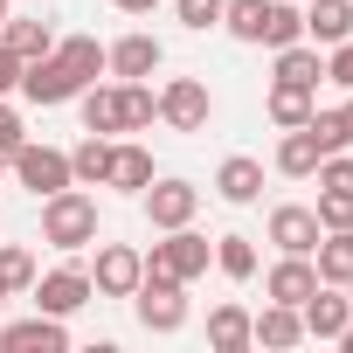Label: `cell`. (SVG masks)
Here are the masks:
<instances>
[{
    "instance_id": "cell-17",
    "label": "cell",
    "mask_w": 353,
    "mask_h": 353,
    "mask_svg": "<svg viewBox=\"0 0 353 353\" xmlns=\"http://www.w3.org/2000/svg\"><path fill=\"white\" fill-rule=\"evenodd\" d=\"M250 339L256 346H270V353H284V346H298L305 339V319H298V305H263V312H250Z\"/></svg>"
},
{
    "instance_id": "cell-12",
    "label": "cell",
    "mask_w": 353,
    "mask_h": 353,
    "mask_svg": "<svg viewBox=\"0 0 353 353\" xmlns=\"http://www.w3.org/2000/svg\"><path fill=\"white\" fill-rule=\"evenodd\" d=\"M319 215L312 208H298V201H277L270 208V243H277V256H312L319 250Z\"/></svg>"
},
{
    "instance_id": "cell-23",
    "label": "cell",
    "mask_w": 353,
    "mask_h": 353,
    "mask_svg": "<svg viewBox=\"0 0 353 353\" xmlns=\"http://www.w3.org/2000/svg\"><path fill=\"white\" fill-rule=\"evenodd\" d=\"M277 77L319 90V83H325V49H319V42H284V49H277Z\"/></svg>"
},
{
    "instance_id": "cell-26",
    "label": "cell",
    "mask_w": 353,
    "mask_h": 353,
    "mask_svg": "<svg viewBox=\"0 0 353 353\" xmlns=\"http://www.w3.org/2000/svg\"><path fill=\"white\" fill-rule=\"evenodd\" d=\"M104 166H111V139H104V132H83V145H70L77 188H104Z\"/></svg>"
},
{
    "instance_id": "cell-1",
    "label": "cell",
    "mask_w": 353,
    "mask_h": 353,
    "mask_svg": "<svg viewBox=\"0 0 353 353\" xmlns=\"http://www.w3.org/2000/svg\"><path fill=\"white\" fill-rule=\"evenodd\" d=\"M42 243L49 250H90L97 243V194L83 188H63L42 201Z\"/></svg>"
},
{
    "instance_id": "cell-18",
    "label": "cell",
    "mask_w": 353,
    "mask_h": 353,
    "mask_svg": "<svg viewBox=\"0 0 353 353\" xmlns=\"http://www.w3.org/2000/svg\"><path fill=\"white\" fill-rule=\"evenodd\" d=\"M312 111H319V90H305V83H284V77H270V90H263V118H270V125H284V132H291V125H305Z\"/></svg>"
},
{
    "instance_id": "cell-32",
    "label": "cell",
    "mask_w": 353,
    "mask_h": 353,
    "mask_svg": "<svg viewBox=\"0 0 353 353\" xmlns=\"http://www.w3.org/2000/svg\"><path fill=\"white\" fill-rule=\"evenodd\" d=\"M173 14H181V28L208 35V28H222V0H173Z\"/></svg>"
},
{
    "instance_id": "cell-19",
    "label": "cell",
    "mask_w": 353,
    "mask_h": 353,
    "mask_svg": "<svg viewBox=\"0 0 353 353\" xmlns=\"http://www.w3.org/2000/svg\"><path fill=\"white\" fill-rule=\"evenodd\" d=\"M77 104H83V132H125V90H118V77L111 83H90V90H77Z\"/></svg>"
},
{
    "instance_id": "cell-36",
    "label": "cell",
    "mask_w": 353,
    "mask_h": 353,
    "mask_svg": "<svg viewBox=\"0 0 353 353\" xmlns=\"http://www.w3.org/2000/svg\"><path fill=\"white\" fill-rule=\"evenodd\" d=\"M14 90H21V56L0 42V97H14Z\"/></svg>"
},
{
    "instance_id": "cell-9",
    "label": "cell",
    "mask_w": 353,
    "mask_h": 353,
    "mask_svg": "<svg viewBox=\"0 0 353 353\" xmlns=\"http://www.w3.org/2000/svg\"><path fill=\"white\" fill-rule=\"evenodd\" d=\"M35 312H56V319H70V312H83L90 298H97V284H90V270H77V263H63V270H35Z\"/></svg>"
},
{
    "instance_id": "cell-34",
    "label": "cell",
    "mask_w": 353,
    "mask_h": 353,
    "mask_svg": "<svg viewBox=\"0 0 353 353\" xmlns=\"http://www.w3.org/2000/svg\"><path fill=\"white\" fill-rule=\"evenodd\" d=\"M325 83H339V90H353V35L325 49Z\"/></svg>"
},
{
    "instance_id": "cell-6",
    "label": "cell",
    "mask_w": 353,
    "mask_h": 353,
    "mask_svg": "<svg viewBox=\"0 0 353 353\" xmlns=\"http://www.w3.org/2000/svg\"><path fill=\"white\" fill-rule=\"evenodd\" d=\"M132 312H139V325L145 332H181L188 325V284H173V277H139V291H132Z\"/></svg>"
},
{
    "instance_id": "cell-4",
    "label": "cell",
    "mask_w": 353,
    "mask_h": 353,
    "mask_svg": "<svg viewBox=\"0 0 353 353\" xmlns=\"http://www.w3.org/2000/svg\"><path fill=\"white\" fill-rule=\"evenodd\" d=\"M77 90H90V77H83L77 63H63L56 49L35 56V63H21V97H28V104L56 111V104H77Z\"/></svg>"
},
{
    "instance_id": "cell-20",
    "label": "cell",
    "mask_w": 353,
    "mask_h": 353,
    "mask_svg": "<svg viewBox=\"0 0 353 353\" xmlns=\"http://www.w3.org/2000/svg\"><path fill=\"white\" fill-rule=\"evenodd\" d=\"M353 35V0H305V42L332 49Z\"/></svg>"
},
{
    "instance_id": "cell-25",
    "label": "cell",
    "mask_w": 353,
    "mask_h": 353,
    "mask_svg": "<svg viewBox=\"0 0 353 353\" xmlns=\"http://www.w3.org/2000/svg\"><path fill=\"white\" fill-rule=\"evenodd\" d=\"M208 346H215V353L256 346V339H250V312H243V305H215V312H208Z\"/></svg>"
},
{
    "instance_id": "cell-30",
    "label": "cell",
    "mask_w": 353,
    "mask_h": 353,
    "mask_svg": "<svg viewBox=\"0 0 353 353\" xmlns=\"http://www.w3.org/2000/svg\"><path fill=\"white\" fill-rule=\"evenodd\" d=\"M0 291H8V298L35 291V256H28L21 243H0Z\"/></svg>"
},
{
    "instance_id": "cell-41",
    "label": "cell",
    "mask_w": 353,
    "mask_h": 353,
    "mask_svg": "<svg viewBox=\"0 0 353 353\" xmlns=\"http://www.w3.org/2000/svg\"><path fill=\"white\" fill-rule=\"evenodd\" d=\"M0 21H8V0H0Z\"/></svg>"
},
{
    "instance_id": "cell-11",
    "label": "cell",
    "mask_w": 353,
    "mask_h": 353,
    "mask_svg": "<svg viewBox=\"0 0 353 353\" xmlns=\"http://www.w3.org/2000/svg\"><path fill=\"white\" fill-rule=\"evenodd\" d=\"M0 353H70V325L56 312L14 319V325H0Z\"/></svg>"
},
{
    "instance_id": "cell-37",
    "label": "cell",
    "mask_w": 353,
    "mask_h": 353,
    "mask_svg": "<svg viewBox=\"0 0 353 353\" xmlns=\"http://www.w3.org/2000/svg\"><path fill=\"white\" fill-rule=\"evenodd\" d=\"M111 8H118V14H152L159 0H111Z\"/></svg>"
},
{
    "instance_id": "cell-42",
    "label": "cell",
    "mask_w": 353,
    "mask_h": 353,
    "mask_svg": "<svg viewBox=\"0 0 353 353\" xmlns=\"http://www.w3.org/2000/svg\"><path fill=\"white\" fill-rule=\"evenodd\" d=\"M346 298H353V277H346Z\"/></svg>"
},
{
    "instance_id": "cell-5",
    "label": "cell",
    "mask_w": 353,
    "mask_h": 353,
    "mask_svg": "<svg viewBox=\"0 0 353 353\" xmlns=\"http://www.w3.org/2000/svg\"><path fill=\"white\" fill-rule=\"evenodd\" d=\"M215 118V90L201 77H166L159 83V125L166 132H208Z\"/></svg>"
},
{
    "instance_id": "cell-13",
    "label": "cell",
    "mask_w": 353,
    "mask_h": 353,
    "mask_svg": "<svg viewBox=\"0 0 353 353\" xmlns=\"http://www.w3.org/2000/svg\"><path fill=\"white\" fill-rule=\"evenodd\" d=\"M298 319H305V339H339V332H346V319H353L346 284H319V291L298 305Z\"/></svg>"
},
{
    "instance_id": "cell-14",
    "label": "cell",
    "mask_w": 353,
    "mask_h": 353,
    "mask_svg": "<svg viewBox=\"0 0 353 353\" xmlns=\"http://www.w3.org/2000/svg\"><path fill=\"white\" fill-rule=\"evenodd\" d=\"M215 194H222L229 208H250V201H263V159H250V152H229V159L215 166Z\"/></svg>"
},
{
    "instance_id": "cell-43",
    "label": "cell",
    "mask_w": 353,
    "mask_h": 353,
    "mask_svg": "<svg viewBox=\"0 0 353 353\" xmlns=\"http://www.w3.org/2000/svg\"><path fill=\"white\" fill-rule=\"evenodd\" d=\"M0 305H8V291H0Z\"/></svg>"
},
{
    "instance_id": "cell-8",
    "label": "cell",
    "mask_w": 353,
    "mask_h": 353,
    "mask_svg": "<svg viewBox=\"0 0 353 353\" xmlns=\"http://www.w3.org/2000/svg\"><path fill=\"white\" fill-rule=\"evenodd\" d=\"M159 63H166V42L145 35V28H132V35H118V42L104 49V77H118V83H145Z\"/></svg>"
},
{
    "instance_id": "cell-40",
    "label": "cell",
    "mask_w": 353,
    "mask_h": 353,
    "mask_svg": "<svg viewBox=\"0 0 353 353\" xmlns=\"http://www.w3.org/2000/svg\"><path fill=\"white\" fill-rule=\"evenodd\" d=\"M0 181H8V159H0Z\"/></svg>"
},
{
    "instance_id": "cell-33",
    "label": "cell",
    "mask_w": 353,
    "mask_h": 353,
    "mask_svg": "<svg viewBox=\"0 0 353 353\" xmlns=\"http://www.w3.org/2000/svg\"><path fill=\"white\" fill-rule=\"evenodd\" d=\"M319 229H353V194H319Z\"/></svg>"
},
{
    "instance_id": "cell-35",
    "label": "cell",
    "mask_w": 353,
    "mask_h": 353,
    "mask_svg": "<svg viewBox=\"0 0 353 353\" xmlns=\"http://www.w3.org/2000/svg\"><path fill=\"white\" fill-rule=\"evenodd\" d=\"M21 139H28V125H21V111H14L8 97H0V159H8V152H14Z\"/></svg>"
},
{
    "instance_id": "cell-28",
    "label": "cell",
    "mask_w": 353,
    "mask_h": 353,
    "mask_svg": "<svg viewBox=\"0 0 353 353\" xmlns=\"http://www.w3.org/2000/svg\"><path fill=\"white\" fill-rule=\"evenodd\" d=\"M215 270L236 277V284H250L256 277V243L250 236H215Z\"/></svg>"
},
{
    "instance_id": "cell-31",
    "label": "cell",
    "mask_w": 353,
    "mask_h": 353,
    "mask_svg": "<svg viewBox=\"0 0 353 353\" xmlns=\"http://www.w3.org/2000/svg\"><path fill=\"white\" fill-rule=\"evenodd\" d=\"M319 194H353V145L319 159Z\"/></svg>"
},
{
    "instance_id": "cell-21",
    "label": "cell",
    "mask_w": 353,
    "mask_h": 353,
    "mask_svg": "<svg viewBox=\"0 0 353 353\" xmlns=\"http://www.w3.org/2000/svg\"><path fill=\"white\" fill-rule=\"evenodd\" d=\"M319 159H325V145H319L305 125H291V132L277 139V159H270V166L284 173V181H312V173H319Z\"/></svg>"
},
{
    "instance_id": "cell-24",
    "label": "cell",
    "mask_w": 353,
    "mask_h": 353,
    "mask_svg": "<svg viewBox=\"0 0 353 353\" xmlns=\"http://www.w3.org/2000/svg\"><path fill=\"white\" fill-rule=\"evenodd\" d=\"M312 263H319V284H346L353 277V229H325Z\"/></svg>"
},
{
    "instance_id": "cell-22",
    "label": "cell",
    "mask_w": 353,
    "mask_h": 353,
    "mask_svg": "<svg viewBox=\"0 0 353 353\" xmlns=\"http://www.w3.org/2000/svg\"><path fill=\"white\" fill-rule=\"evenodd\" d=\"M0 42H8L21 63H35V56H49V49H56V28H49V21H35V14H8V21H0Z\"/></svg>"
},
{
    "instance_id": "cell-10",
    "label": "cell",
    "mask_w": 353,
    "mask_h": 353,
    "mask_svg": "<svg viewBox=\"0 0 353 353\" xmlns=\"http://www.w3.org/2000/svg\"><path fill=\"white\" fill-rule=\"evenodd\" d=\"M139 277H145V256H139L132 243H104V250H97V263H90L97 298H132V291H139Z\"/></svg>"
},
{
    "instance_id": "cell-7",
    "label": "cell",
    "mask_w": 353,
    "mask_h": 353,
    "mask_svg": "<svg viewBox=\"0 0 353 353\" xmlns=\"http://www.w3.org/2000/svg\"><path fill=\"white\" fill-rule=\"evenodd\" d=\"M139 201H145V222H152V229H188V222L201 215V188H194V181H181V173L152 181Z\"/></svg>"
},
{
    "instance_id": "cell-38",
    "label": "cell",
    "mask_w": 353,
    "mask_h": 353,
    "mask_svg": "<svg viewBox=\"0 0 353 353\" xmlns=\"http://www.w3.org/2000/svg\"><path fill=\"white\" fill-rule=\"evenodd\" d=\"M339 132H346V145H353V90H346V104H339Z\"/></svg>"
},
{
    "instance_id": "cell-2",
    "label": "cell",
    "mask_w": 353,
    "mask_h": 353,
    "mask_svg": "<svg viewBox=\"0 0 353 353\" xmlns=\"http://www.w3.org/2000/svg\"><path fill=\"white\" fill-rule=\"evenodd\" d=\"M8 173H14V188H28L35 201H49V194L77 188V173H70V152H63V145H49V139H21V145L8 152Z\"/></svg>"
},
{
    "instance_id": "cell-3",
    "label": "cell",
    "mask_w": 353,
    "mask_h": 353,
    "mask_svg": "<svg viewBox=\"0 0 353 353\" xmlns=\"http://www.w3.org/2000/svg\"><path fill=\"white\" fill-rule=\"evenodd\" d=\"M208 263H215V243L188 222V229H159V243H152V256H145V270L152 277H173V284H194V277H208Z\"/></svg>"
},
{
    "instance_id": "cell-39",
    "label": "cell",
    "mask_w": 353,
    "mask_h": 353,
    "mask_svg": "<svg viewBox=\"0 0 353 353\" xmlns=\"http://www.w3.org/2000/svg\"><path fill=\"white\" fill-rule=\"evenodd\" d=\"M332 346H346V353H353V319H346V332H339V339H332Z\"/></svg>"
},
{
    "instance_id": "cell-27",
    "label": "cell",
    "mask_w": 353,
    "mask_h": 353,
    "mask_svg": "<svg viewBox=\"0 0 353 353\" xmlns=\"http://www.w3.org/2000/svg\"><path fill=\"white\" fill-rule=\"evenodd\" d=\"M284 42H305V8H291V0H270V14H263V42H256V49H284Z\"/></svg>"
},
{
    "instance_id": "cell-16",
    "label": "cell",
    "mask_w": 353,
    "mask_h": 353,
    "mask_svg": "<svg viewBox=\"0 0 353 353\" xmlns=\"http://www.w3.org/2000/svg\"><path fill=\"white\" fill-rule=\"evenodd\" d=\"M104 188H118V194H145V188H152V152H145V145H132V139H111Z\"/></svg>"
},
{
    "instance_id": "cell-29",
    "label": "cell",
    "mask_w": 353,
    "mask_h": 353,
    "mask_svg": "<svg viewBox=\"0 0 353 353\" xmlns=\"http://www.w3.org/2000/svg\"><path fill=\"white\" fill-rule=\"evenodd\" d=\"M263 14H270V0H222V28L236 42H263Z\"/></svg>"
},
{
    "instance_id": "cell-15",
    "label": "cell",
    "mask_w": 353,
    "mask_h": 353,
    "mask_svg": "<svg viewBox=\"0 0 353 353\" xmlns=\"http://www.w3.org/2000/svg\"><path fill=\"white\" fill-rule=\"evenodd\" d=\"M312 291H319V263L312 256H277L270 277H263V298H277V305H305Z\"/></svg>"
}]
</instances>
